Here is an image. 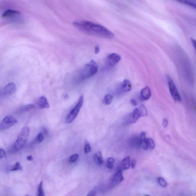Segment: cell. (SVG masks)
<instances>
[{"label": "cell", "instance_id": "obj_1", "mask_svg": "<svg viewBox=\"0 0 196 196\" xmlns=\"http://www.w3.org/2000/svg\"><path fill=\"white\" fill-rule=\"evenodd\" d=\"M73 25L80 31L87 35L107 39H112L115 36L106 27L88 20H77L73 23Z\"/></svg>", "mask_w": 196, "mask_h": 196}, {"label": "cell", "instance_id": "obj_2", "mask_svg": "<svg viewBox=\"0 0 196 196\" xmlns=\"http://www.w3.org/2000/svg\"><path fill=\"white\" fill-rule=\"evenodd\" d=\"M30 129L28 127H23L18 133V138L11 149V153H15L24 146L30 135Z\"/></svg>", "mask_w": 196, "mask_h": 196}, {"label": "cell", "instance_id": "obj_3", "mask_svg": "<svg viewBox=\"0 0 196 196\" xmlns=\"http://www.w3.org/2000/svg\"><path fill=\"white\" fill-rule=\"evenodd\" d=\"M98 66L94 60H92L84 66L81 74V79L83 80L88 79L97 74Z\"/></svg>", "mask_w": 196, "mask_h": 196}, {"label": "cell", "instance_id": "obj_4", "mask_svg": "<svg viewBox=\"0 0 196 196\" xmlns=\"http://www.w3.org/2000/svg\"><path fill=\"white\" fill-rule=\"evenodd\" d=\"M83 102V97L81 96L80 97L79 101L77 104L76 107L71 111L68 114L65 119V123H69L72 122L76 117H77L79 113L80 109L82 107Z\"/></svg>", "mask_w": 196, "mask_h": 196}, {"label": "cell", "instance_id": "obj_5", "mask_svg": "<svg viewBox=\"0 0 196 196\" xmlns=\"http://www.w3.org/2000/svg\"><path fill=\"white\" fill-rule=\"evenodd\" d=\"M18 123V121L12 115L7 116L0 123V131L9 128Z\"/></svg>", "mask_w": 196, "mask_h": 196}, {"label": "cell", "instance_id": "obj_6", "mask_svg": "<svg viewBox=\"0 0 196 196\" xmlns=\"http://www.w3.org/2000/svg\"><path fill=\"white\" fill-rule=\"evenodd\" d=\"M168 86L172 98L175 101L181 102L182 98L174 83L169 76H167Z\"/></svg>", "mask_w": 196, "mask_h": 196}, {"label": "cell", "instance_id": "obj_7", "mask_svg": "<svg viewBox=\"0 0 196 196\" xmlns=\"http://www.w3.org/2000/svg\"><path fill=\"white\" fill-rule=\"evenodd\" d=\"M141 117L138 108H136L132 113L129 114L126 118L124 123L125 124H129L135 123Z\"/></svg>", "mask_w": 196, "mask_h": 196}, {"label": "cell", "instance_id": "obj_8", "mask_svg": "<svg viewBox=\"0 0 196 196\" xmlns=\"http://www.w3.org/2000/svg\"><path fill=\"white\" fill-rule=\"evenodd\" d=\"M124 177L123 175L122 170H118L117 173L113 177L112 180V183L114 186H116L120 184L121 182L123 181Z\"/></svg>", "mask_w": 196, "mask_h": 196}, {"label": "cell", "instance_id": "obj_9", "mask_svg": "<svg viewBox=\"0 0 196 196\" xmlns=\"http://www.w3.org/2000/svg\"><path fill=\"white\" fill-rule=\"evenodd\" d=\"M121 58L120 55L116 53H112L107 57V61L111 66H114L121 60Z\"/></svg>", "mask_w": 196, "mask_h": 196}, {"label": "cell", "instance_id": "obj_10", "mask_svg": "<svg viewBox=\"0 0 196 196\" xmlns=\"http://www.w3.org/2000/svg\"><path fill=\"white\" fill-rule=\"evenodd\" d=\"M20 15V12L15 10L9 9L4 12L3 14V17L8 19H13L18 18Z\"/></svg>", "mask_w": 196, "mask_h": 196}, {"label": "cell", "instance_id": "obj_11", "mask_svg": "<svg viewBox=\"0 0 196 196\" xmlns=\"http://www.w3.org/2000/svg\"><path fill=\"white\" fill-rule=\"evenodd\" d=\"M17 87L14 83L11 82L8 83L7 86L5 87L4 89V93L5 94L10 95H12L16 92Z\"/></svg>", "mask_w": 196, "mask_h": 196}, {"label": "cell", "instance_id": "obj_12", "mask_svg": "<svg viewBox=\"0 0 196 196\" xmlns=\"http://www.w3.org/2000/svg\"><path fill=\"white\" fill-rule=\"evenodd\" d=\"M130 166V158L129 156L124 158L119 164L118 170H124L128 169Z\"/></svg>", "mask_w": 196, "mask_h": 196}, {"label": "cell", "instance_id": "obj_13", "mask_svg": "<svg viewBox=\"0 0 196 196\" xmlns=\"http://www.w3.org/2000/svg\"><path fill=\"white\" fill-rule=\"evenodd\" d=\"M39 108L41 109L48 108L49 105L47 98L45 96H42L39 98L38 101Z\"/></svg>", "mask_w": 196, "mask_h": 196}, {"label": "cell", "instance_id": "obj_14", "mask_svg": "<svg viewBox=\"0 0 196 196\" xmlns=\"http://www.w3.org/2000/svg\"><path fill=\"white\" fill-rule=\"evenodd\" d=\"M151 93L150 89L149 87H146L141 90V98L144 100H148L150 98Z\"/></svg>", "mask_w": 196, "mask_h": 196}, {"label": "cell", "instance_id": "obj_15", "mask_svg": "<svg viewBox=\"0 0 196 196\" xmlns=\"http://www.w3.org/2000/svg\"><path fill=\"white\" fill-rule=\"evenodd\" d=\"M121 88L124 92H128L132 89V84L130 81L127 79L124 80L121 85Z\"/></svg>", "mask_w": 196, "mask_h": 196}, {"label": "cell", "instance_id": "obj_16", "mask_svg": "<svg viewBox=\"0 0 196 196\" xmlns=\"http://www.w3.org/2000/svg\"><path fill=\"white\" fill-rule=\"evenodd\" d=\"M140 145L144 150L148 149L147 143V139L146 138V133H141L140 138Z\"/></svg>", "mask_w": 196, "mask_h": 196}, {"label": "cell", "instance_id": "obj_17", "mask_svg": "<svg viewBox=\"0 0 196 196\" xmlns=\"http://www.w3.org/2000/svg\"><path fill=\"white\" fill-rule=\"evenodd\" d=\"M95 162L98 165H101L103 163V159L101 152H98L93 156Z\"/></svg>", "mask_w": 196, "mask_h": 196}, {"label": "cell", "instance_id": "obj_18", "mask_svg": "<svg viewBox=\"0 0 196 196\" xmlns=\"http://www.w3.org/2000/svg\"><path fill=\"white\" fill-rule=\"evenodd\" d=\"M138 109L141 117L147 116L148 112L147 109L144 105H141L138 108Z\"/></svg>", "mask_w": 196, "mask_h": 196}, {"label": "cell", "instance_id": "obj_19", "mask_svg": "<svg viewBox=\"0 0 196 196\" xmlns=\"http://www.w3.org/2000/svg\"><path fill=\"white\" fill-rule=\"evenodd\" d=\"M23 169V167L19 162H17L15 163L14 166L12 167L9 170L10 171H16L18 170H22Z\"/></svg>", "mask_w": 196, "mask_h": 196}, {"label": "cell", "instance_id": "obj_20", "mask_svg": "<svg viewBox=\"0 0 196 196\" xmlns=\"http://www.w3.org/2000/svg\"><path fill=\"white\" fill-rule=\"evenodd\" d=\"M113 99V96L111 94H107L104 98V102L105 104L110 105Z\"/></svg>", "mask_w": 196, "mask_h": 196}, {"label": "cell", "instance_id": "obj_21", "mask_svg": "<svg viewBox=\"0 0 196 196\" xmlns=\"http://www.w3.org/2000/svg\"><path fill=\"white\" fill-rule=\"evenodd\" d=\"M177 1L179 2L180 3H183V4L188 5V6H191L193 8H195V3L193 2L191 0H177Z\"/></svg>", "mask_w": 196, "mask_h": 196}, {"label": "cell", "instance_id": "obj_22", "mask_svg": "<svg viewBox=\"0 0 196 196\" xmlns=\"http://www.w3.org/2000/svg\"><path fill=\"white\" fill-rule=\"evenodd\" d=\"M44 138L43 134L41 133L37 136L36 138L34 140V142L36 143L39 144L42 143L43 141Z\"/></svg>", "mask_w": 196, "mask_h": 196}, {"label": "cell", "instance_id": "obj_23", "mask_svg": "<svg viewBox=\"0 0 196 196\" xmlns=\"http://www.w3.org/2000/svg\"><path fill=\"white\" fill-rule=\"evenodd\" d=\"M115 160L113 158H108L107 164V168L109 169H112L115 163Z\"/></svg>", "mask_w": 196, "mask_h": 196}, {"label": "cell", "instance_id": "obj_24", "mask_svg": "<svg viewBox=\"0 0 196 196\" xmlns=\"http://www.w3.org/2000/svg\"><path fill=\"white\" fill-rule=\"evenodd\" d=\"M147 143L148 149L152 150L155 147V144L154 141L151 138L147 139Z\"/></svg>", "mask_w": 196, "mask_h": 196}, {"label": "cell", "instance_id": "obj_25", "mask_svg": "<svg viewBox=\"0 0 196 196\" xmlns=\"http://www.w3.org/2000/svg\"><path fill=\"white\" fill-rule=\"evenodd\" d=\"M37 195L38 196H45V193L43 188V182H41L38 186Z\"/></svg>", "mask_w": 196, "mask_h": 196}, {"label": "cell", "instance_id": "obj_26", "mask_svg": "<svg viewBox=\"0 0 196 196\" xmlns=\"http://www.w3.org/2000/svg\"><path fill=\"white\" fill-rule=\"evenodd\" d=\"M158 182L161 187H166L167 185H168V183H167L166 180L163 178V177H160L159 178H158Z\"/></svg>", "mask_w": 196, "mask_h": 196}, {"label": "cell", "instance_id": "obj_27", "mask_svg": "<svg viewBox=\"0 0 196 196\" xmlns=\"http://www.w3.org/2000/svg\"><path fill=\"white\" fill-rule=\"evenodd\" d=\"M34 107H35V105L33 104L25 105L22 108V110L23 112L28 111L33 108Z\"/></svg>", "mask_w": 196, "mask_h": 196}, {"label": "cell", "instance_id": "obj_28", "mask_svg": "<svg viewBox=\"0 0 196 196\" xmlns=\"http://www.w3.org/2000/svg\"><path fill=\"white\" fill-rule=\"evenodd\" d=\"M91 151V147L88 141H85L84 146V152L86 153H88Z\"/></svg>", "mask_w": 196, "mask_h": 196}, {"label": "cell", "instance_id": "obj_29", "mask_svg": "<svg viewBox=\"0 0 196 196\" xmlns=\"http://www.w3.org/2000/svg\"><path fill=\"white\" fill-rule=\"evenodd\" d=\"M79 157V155L77 154H73L69 158V162L71 163H74L77 161Z\"/></svg>", "mask_w": 196, "mask_h": 196}, {"label": "cell", "instance_id": "obj_30", "mask_svg": "<svg viewBox=\"0 0 196 196\" xmlns=\"http://www.w3.org/2000/svg\"><path fill=\"white\" fill-rule=\"evenodd\" d=\"M6 156V152L3 149H0V158H4Z\"/></svg>", "mask_w": 196, "mask_h": 196}, {"label": "cell", "instance_id": "obj_31", "mask_svg": "<svg viewBox=\"0 0 196 196\" xmlns=\"http://www.w3.org/2000/svg\"><path fill=\"white\" fill-rule=\"evenodd\" d=\"M168 120L166 119L165 118L163 119V126L164 128H166L168 126Z\"/></svg>", "mask_w": 196, "mask_h": 196}, {"label": "cell", "instance_id": "obj_32", "mask_svg": "<svg viewBox=\"0 0 196 196\" xmlns=\"http://www.w3.org/2000/svg\"><path fill=\"white\" fill-rule=\"evenodd\" d=\"M136 164V159H133V160L131 164V166L132 168H135Z\"/></svg>", "mask_w": 196, "mask_h": 196}, {"label": "cell", "instance_id": "obj_33", "mask_svg": "<svg viewBox=\"0 0 196 196\" xmlns=\"http://www.w3.org/2000/svg\"><path fill=\"white\" fill-rule=\"evenodd\" d=\"M95 195H96V194H95V191L91 190L88 193V194L87 195V196H95Z\"/></svg>", "mask_w": 196, "mask_h": 196}, {"label": "cell", "instance_id": "obj_34", "mask_svg": "<svg viewBox=\"0 0 196 196\" xmlns=\"http://www.w3.org/2000/svg\"><path fill=\"white\" fill-rule=\"evenodd\" d=\"M100 52V48L98 46H96L95 47V54H97L99 52Z\"/></svg>", "mask_w": 196, "mask_h": 196}, {"label": "cell", "instance_id": "obj_35", "mask_svg": "<svg viewBox=\"0 0 196 196\" xmlns=\"http://www.w3.org/2000/svg\"><path fill=\"white\" fill-rule=\"evenodd\" d=\"M131 103L132 104V105L134 106H136L137 105V102L136 101V100L134 99H132L131 100Z\"/></svg>", "mask_w": 196, "mask_h": 196}, {"label": "cell", "instance_id": "obj_36", "mask_svg": "<svg viewBox=\"0 0 196 196\" xmlns=\"http://www.w3.org/2000/svg\"><path fill=\"white\" fill-rule=\"evenodd\" d=\"M191 42L192 43L193 45L194 48H196V41L195 39L193 38H191Z\"/></svg>", "mask_w": 196, "mask_h": 196}, {"label": "cell", "instance_id": "obj_37", "mask_svg": "<svg viewBox=\"0 0 196 196\" xmlns=\"http://www.w3.org/2000/svg\"><path fill=\"white\" fill-rule=\"evenodd\" d=\"M27 160H28V161H31L33 159V158L31 155H30V156H28L27 157Z\"/></svg>", "mask_w": 196, "mask_h": 196}, {"label": "cell", "instance_id": "obj_38", "mask_svg": "<svg viewBox=\"0 0 196 196\" xmlns=\"http://www.w3.org/2000/svg\"><path fill=\"white\" fill-rule=\"evenodd\" d=\"M68 98V95L67 94H66L65 96L64 97V98L65 99H67V98Z\"/></svg>", "mask_w": 196, "mask_h": 196}]
</instances>
